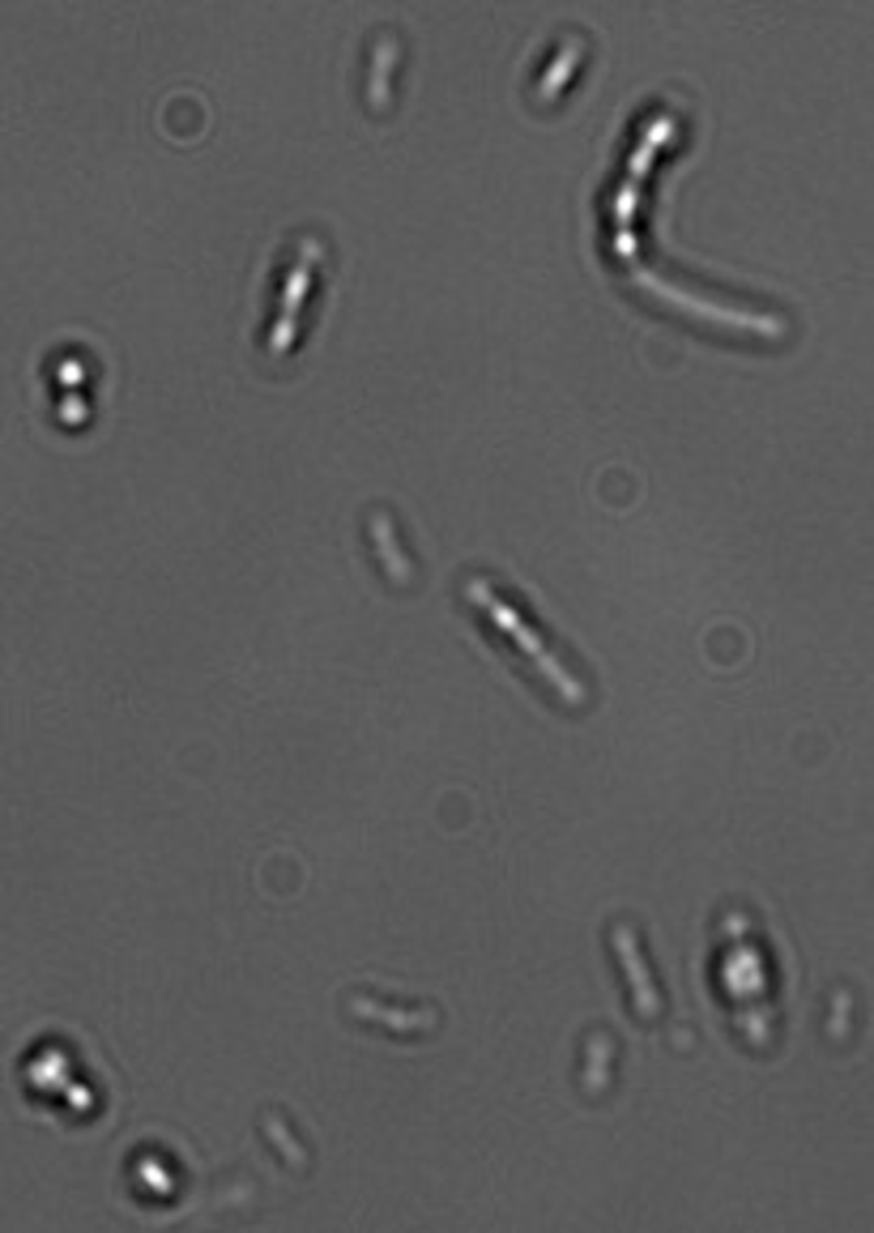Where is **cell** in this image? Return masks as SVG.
<instances>
[{"mask_svg":"<svg viewBox=\"0 0 874 1233\" xmlns=\"http://www.w3.org/2000/svg\"><path fill=\"white\" fill-rule=\"evenodd\" d=\"M393 60H397V43L384 34L380 43H376V69L367 73V108L372 111L388 108V69H393Z\"/></svg>","mask_w":874,"mask_h":1233,"instance_id":"obj_5","label":"cell"},{"mask_svg":"<svg viewBox=\"0 0 874 1233\" xmlns=\"http://www.w3.org/2000/svg\"><path fill=\"white\" fill-rule=\"evenodd\" d=\"M316 256H321V247H316V240H307V256H299V265L291 270L286 295H282V325H277V333H274V355H282V351H286V342H291V330H295V307H299V295L307 291V277H312Z\"/></svg>","mask_w":874,"mask_h":1233,"instance_id":"obj_3","label":"cell"},{"mask_svg":"<svg viewBox=\"0 0 874 1233\" xmlns=\"http://www.w3.org/2000/svg\"><path fill=\"white\" fill-rule=\"evenodd\" d=\"M465 598H469L474 606H482V615L491 619L495 628L504 631V636H512V640H517L520 654H525V658L538 666V675H542V679H547V684L555 687V691H559V696H563L568 705H585V696H589L585 679H580V675H572V670L563 666V661L550 654V645L542 640V636H538V631H529L525 624H520V615L512 610V606L495 598L487 580L469 576V580H465Z\"/></svg>","mask_w":874,"mask_h":1233,"instance_id":"obj_1","label":"cell"},{"mask_svg":"<svg viewBox=\"0 0 874 1233\" xmlns=\"http://www.w3.org/2000/svg\"><path fill=\"white\" fill-rule=\"evenodd\" d=\"M576 55H580V43H572V48H568V52L559 55V64H555V69H550V82L547 85H538V99H550V94H555V90H559V82H563V78H568V69H572V60Z\"/></svg>","mask_w":874,"mask_h":1233,"instance_id":"obj_7","label":"cell"},{"mask_svg":"<svg viewBox=\"0 0 874 1233\" xmlns=\"http://www.w3.org/2000/svg\"><path fill=\"white\" fill-rule=\"evenodd\" d=\"M367 529H372V538H376V547H380V559L384 568H388V576L397 580V585H410V564L402 559V550H397V543H393V529H388V517L384 513H376L372 522H367Z\"/></svg>","mask_w":874,"mask_h":1233,"instance_id":"obj_6","label":"cell"},{"mask_svg":"<svg viewBox=\"0 0 874 1233\" xmlns=\"http://www.w3.org/2000/svg\"><path fill=\"white\" fill-rule=\"evenodd\" d=\"M350 1012L363 1015V1020H384V1024H393V1033H431V1024H436V1012H388V1008H380V1003H363V999H350Z\"/></svg>","mask_w":874,"mask_h":1233,"instance_id":"obj_4","label":"cell"},{"mask_svg":"<svg viewBox=\"0 0 874 1233\" xmlns=\"http://www.w3.org/2000/svg\"><path fill=\"white\" fill-rule=\"evenodd\" d=\"M614 943H619V957H623V964H628V973H631V999H636V1015H640L644 1024H653L657 1015H661V994H657L653 978H649V969L640 964V948H636V939H631L628 927H619V931H614Z\"/></svg>","mask_w":874,"mask_h":1233,"instance_id":"obj_2","label":"cell"}]
</instances>
